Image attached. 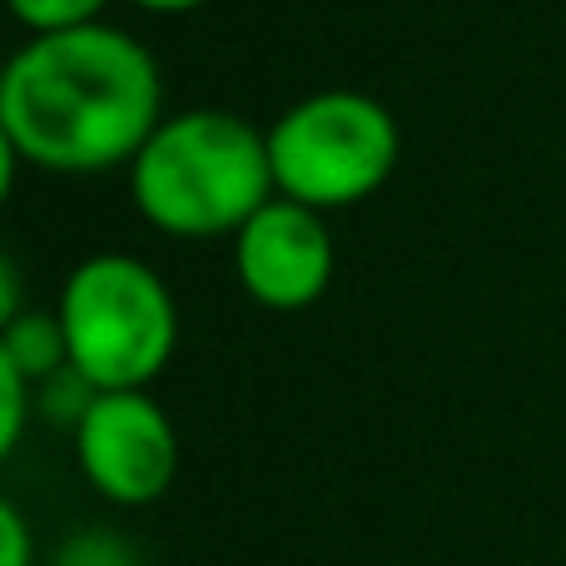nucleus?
<instances>
[{"instance_id":"obj_1","label":"nucleus","mask_w":566,"mask_h":566,"mask_svg":"<svg viewBox=\"0 0 566 566\" xmlns=\"http://www.w3.org/2000/svg\"><path fill=\"white\" fill-rule=\"evenodd\" d=\"M165 119V80L145 40L115 25L30 35L0 65V125L50 175L135 165Z\"/></svg>"},{"instance_id":"obj_2","label":"nucleus","mask_w":566,"mask_h":566,"mask_svg":"<svg viewBox=\"0 0 566 566\" xmlns=\"http://www.w3.org/2000/svg\"><path fill=\"white\" fill-rule=\"evenodd\" d=\"M129 199L169 239H234L274 199L264 129L219 105L165 115L129 165Z\"/></svg>"},{"instance_id":"obj_3","label":"nucleus","mask_w":566,"mask_h":566,"mask_svg":"<svg viewBox=\"0 0 566 566\" xmlns=\"http://www.w3.org/2000/svg\"><path fill=\"white\" fill-rule=\"evenodd\" d=\"M70 368L99 392H145L179 348V303L139 254H90L60 283L55 303Z\"/></svg>"},{"instance_id":"obj_4","label":"nucleus","mask_w":566,"mask_h":566,"mask_svg":"<svg viewBox=\"0 0 566 566\" xmlns=\"http://www.w3.org/2000/svg\"><path fill=\"white\" fill-rule=\"evenodd\" d=\"M274 195L303 209H348L388 189L402 159V129L378 95L318 90L293 99L264 129Z\"/></svg>"},{"instance_id":"obj_5","label":"nucleus","mask_w":566,"mask_h":566,"mask_svg":"<svg viewBox=\"0 0 566 566\" xmlns=\"http://www.w3.org/2000/svg\"><path fill=\"white\" fill-rule=\"evenodd\" d=\"M85 482L115 507H149L179 478V432L149 392H99L75 428Z\"/></svg>"},{"instance_id":"obj_6","label":"nucleus","mask_w":566,"mask_h":566,"mask_svg":"<svg viewBox=\"0 0 566 566\" xmlns=\"http://www.w3.org/2000/svg\"><path fill=\"white\" fill-rule=\"evenodd\" d=\"M338 249L318 209H303L274 195L244 229L234 234V274L239 289L274 313H298L328 293Z\"/></svg>"},{"instance_id":"obj_7","label":"nucleus","mask_w":566,"mask_h":566,"mask_svg":"<svg viewBox=\"0 0 566 566\" xmlns=\"http://www.w3.org/2000/svg\"><path fill=\"white\" fill-rule=\"evenodd\" d=\"M0 343H6L10 363L20 368V378H25L30 388H40V382L55 378L60 368H70V343H65L60 313L25 308L6 333H0Z\"/></svg>"},{"instance_id":"obj_8","label":"nucleus","mask_w":566,"mask_h":566,"mask_svg":"<svg viewBox=\"0 0 566 566\" xmlns=\"http://www.w3.org/2000/svg\"><path fill=\"white\" fill-rule=\"evenodd\" d=\"M95 398H99V388L90 378H80L75 368H60L55 378H45L35 388V412L45 422H55V428H70L75 432L80 422H85V412L95 408Z\"/></svg>"},{"instance_id":"obj_9","label":"nucleus","mask_w":566,"mask_h":566,"mask_svg":"<svg viewBox=\"0 0 566 566\" xmlns=\"http://www.w3.org/2000/svg\"><path fill=\"white\" fill-rule=\"evenodd\" d=\"M109 0H6V10L30 30V35H55V30L99 25Z\"/></svg>"},{"instance_id":"obj_10","label":"nucleus","mask_w":566,"mask_h":566,"mask_svg":"<svg viewBox=\"0 0 566 566\" xmlns=\"http://www.w3.org/2000/svg\"><path fill=\"white\" fill-rule=\"evenodd\" d=\"M50 566H145V562H139V552L129 547V537H119V532L80 527L55 547Z\"/></svg>"},{"instance_id":"obj_11","label":"nucleus","mask_w":566,"mask_h":566,"mask_svg":"<svg viewBox=\"0 0 566 566\" xmlns=\"http://www.w3.org/2000/svg\"><path fill=\"white\" fill-rule=\"evenodd\" d=\"M30 408H35V388L20 378V368L10 363L6 343H0V462L20 448V438H25Z\"/></svg>"},{"instance_id":"obj_12","label":"nucleus","mask_w":566,"mask_h":566,"mask_svg":"<svg viewBox=\"0 0 566 566\" xmlns=\"http://www.w3.org/2000/svg\"><path fill=\"white\" fill-rule=\"evenodd\" d=\"M0 566H35V542H30V522L20 517L15 502L0 497Z\"/></svg>"},{"instance_id":"obj_13","label":"nucleus","mask_w":566,"mask_h":566,"mask_svg":"<svg viewBox=\"0 0 566 566\" xmlns=\"http://www.w3.org/2000/svg\"><path fill=\"white\" fill-rule=\"evenodd\" d=\"M25 313V279H20V264L0 249V333Z\"/></svg>"},{"instance_id":"obj_14","label":"nucleus","mask_w":566,"mask_h":566,"mask_svg":"<svg viewBox=\"0 0 566 566\" xmlns=\"http://www.w3.org/2000/svg\"><path fill=\"white\" fill-rule=\"evenodd\" d=\"M25 165L20 159V149H15V139H10V129L0 125V209H6V199H10V189H15V169Z\"/></svg>"},{"instance_id":"obj_15","label":"nucleus","mask_w":566,"mask_h":566,"mask_svg":"<svg viewBox=\"0 0 566 566\" xmlns=\"http://www.w3.org/2000/svg\"><path fill=\"white\" fill-rule=\"evenodd\" d=\"M135 6L149 10V15H185V10H199L209 0H135Z\"/></svg>"}]
</instances>
